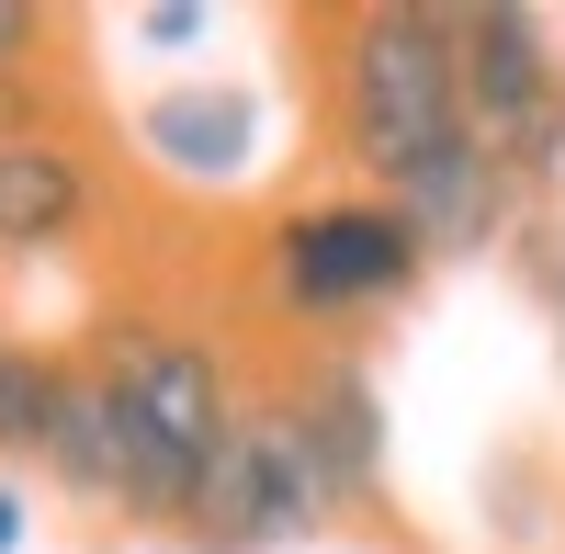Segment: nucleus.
Wrapping results in <instances>:
<instances>
[{"label": "nucleus", "mask_w": 565, "mask_h": 554, "mask_svg": "<svg viewBox=\"0 0 565 554\" xmlns=\"http://www.w3.org/2000/svg\"><path fill=\"white\" fill-rule=\"evenodd\" d=\"M136 136H148L170 170H238L249 159V103L238 90H159Z\"/></svg>", "instance_id": "1a4fd4ad"}, {"label": "nucleus", "mask_w": 565, "mask_h": 554, "mask_svg": "<svg viewBox=\"0 0 565 554\" xmlns=\"http://www.w3.org/2000/svg\"><path fill=\"white\" fill-rule=\"evenodd\" d=\"M90 215V159L45 125H0V249H57Z\"/></svg>", "instance_id": "0eeeda50"}, {"label": "nucleus", "mask_w": 565, "mask_h": 554, "mask_svg": "<svg viewBox=\"0 0 565 554\" xmlns=\"http://www.w3.org/2000/svg\"><path fill=\"white\" fill-rule=\"evenodd\" d=\"M351 510L340 465H328V441L306 430L295 396H260L238 430H226V452L204 465L193 487V521H181V543L193 554H271V543H306Z\"/></svg>", "instance_id": "f03ea898"}, {"label": "nucleus", "mask_w": 565, "mask_h": 554, "mask_svg": "<svg viewBox=\"0 0 565 554\" xmlns=\"http://www.w3.org/2000/svg\"><path fill=\"white\" fill-rule=\"evenodd\" d=\"M12 543H23V487L0 476V554H12Z\"/></svg>", "instance_id": "ddd939ff"}, {"label": "nucleus", "mask_w": 565, "mask_h": 554, "mask_svg": "<svg viewBox=\"0 0 565 554\" xmlns=\"http://www.w3.org/2000/svg\"><path fill=\"white\" fill-rule=\"evenodd\" d=\"M57 396H68V362H45L34 340H12V329H0V452H34V465H45Z\"/></svg>", "instance_id": "9d476101"}, {"label": "nucleus", "mask_w": 565, "mask_h": 554, "mask_svg": "<svg viewBox=\"0 0 565 554\" xmlns=\"http://www.w3.org/2000/svg\"><path fill=\"white\" fill-rule=\"evenodd\" d=\"M521 284L543 295V317H554V340H565V226H521Z\"/></svg>", "instance_id": "9b49d317"}, {"label": "nucleus", "mask_w": 565, "mask_h": 554, "mask_svg": "<svg viewBox=\"0 0 565 554\" xmlns=\"http://www.w3.org/2000/svg\"><path fill=\"white\" fill-rule=\"evenodd\" d=\"M282 396H295L306 430L328 441V465H340L351 510H373V498H385V407H373L362 362H306V385H282Z\"/></svg>", "instance_id": "6e6552de"}, {"label": "nucleus", "mask_w": 565, "mask_h": 554, "mask_svg": "<svg viewBox=\"0 0 565 554\" xmlns=\"http://www.w3.org/2000/svg\"><path fill=\"white\" fill-rule=\"evenodd\" d=\"M396 215L418 226V249H430V260H487V249H509V226H521V181L463 136L452 159H430V170L396 193Z\"/></svg>", "instance_id": "423d86ee"}, {"label": "nucleus", "mask_w": 565, "mask_h": 554, "mask_svg": "<svg viewBox=\"0 0 565 554\" xmlns=\"http://www.w3.org/2000/svg\"><path fill=\"white\" fill-rule=\"evenodd\" d=\"M418 271H430V249H418V226L396 204H295L271 226V295H282V317H306V329L396 306Z\"/></svg>", "instance_id": "20e7f679"}, {"label": "nucleus", "mask_w": 565, "mask_h": 554, "mask_svg": "<svg viewBox=\"0 0 565 554\" xmlns=\"http://www.w3.org/2000/svg\"><path fill=\"white\" fill-rule=\"evenodd\" d=\"M452 57H463V136L521 181V193H554L565 181V68L554 34L532 12H452Z\"/></svg>", "instance_id": "7ed1b4c3"}, {"label": "nucleus", "mask_w": 565, "mask_h": 554, "mask_svg": "<svg viewBox=\"0 0 565 554\" xmlns=\"http://www.w3.org/2000/svg\"><path fill=\"white\" fill-rule=\"evenodd\" d=\"M90 362H103V374H114V396L136 407V419H148V441H159V452H181L193 476L226 452V430L249 419V407L226 396L215 351H204V340H181V329H114Z\"/></svg>", "instance_id": "39448f33"}, {"label": "nucleus", "mask_w": 565, "mask_h": 554, "mask_svg": "<svg viewBox=\"0 0 565 554\" xmlns=\"http://www.w3.org/2000/svg\"><path fill=\"white\" fill-rule=\"evenodd\" d=\"M136 34H148V45H204V12H148Z\"/></svg>", "instance_id": "f8f14e48"}, {"label": "nucleus", "mask_w": 565, "mask_h": 554, "mask_svg": "<svg viewBox=\"0 0 565 554\" xmlns=\"http://www.w3.org/2000/svg\"><path fill=\"white\" fill-rule=\"evenodd\" d=\"M328 103H340V148L385 181V204H396L430 159L463 148L452 12H351L328 34Z\"/></svg>", "instance_id": "f257e3e1"}]
</instances>
